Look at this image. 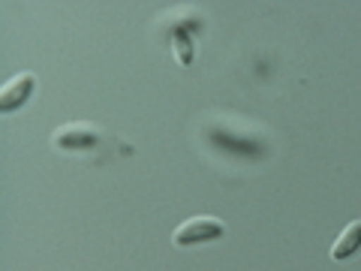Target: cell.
<instances>
[{
    "mask_svg": "<svg viewBox=\"0 0 361 271\" xmlns=\"http://www.w3.org/2000/svg\"><path fill=\"white\" fill-rule=\"evenodd\" d=\"M358 251H361V220H353L337 235V241L331 247V259L334 263H343V259H353Z\"/></svg>",
    "mask_w": 361,
    "mask_h": 271,
    "instance_id": "6",
    "label": "cell"
},
{
    "mask_svg": "<svg viewBox=\"0 0 361 271\" xmlns=\"http://www.w3.org/2000/svg\"><path fill=\"white\" fill-rule=\"evenodd\" d=\"M54 145L61 151H87L97 145V130L87 124H66L54 133Z\"/></svg>",
    "mask_w": 361,
    "mask_h": 271,
    "instance_id": "3",
    "label": "cell"
},
{
    "mask_svg": "<svg viewBox=\"0 0 361 271\" xmlns=\"http://www.w3.org/2000/svg\"><path fill=\"white\" fill-rule=\"evenodd\" d=\"M223 232H226V226L217 217H190L187 223H180L175 229L172 241L175 247H196L205 241H217Z\"/></svg>",
    "mask_w": 361,
    "mask_h": 271,
    "instance_id": "1",
    "label": "cell"
},
{
    "mask_svg": "<svg viewBox=\"0 0 361 271\" xmlns=\"http://www.w3.org/2000/svg\"><path fill=\"white\" fill-rule=\"evenodd\" d=\"M208 139L217 145L220 151L229 154H241V157H262V145L253 139H238V136L226 133V130H208Z\"/></svg>",
    "mask_w": 361,
    "mask_h": 271,
    "instance_id": "4",
    "label": "cell"
},
{
    "mask_svg": "<svg viewBox=\"0 0 361 271\" xmlns=\"http://www.w3.org/2000/svg\"><path fill=\"white\" fill-rule=\"evenodd\" d=\"M33 88H37V76L33 73H21L0 90V112H16L33 97Z\"/></svg>",
    "mask_w": 361,
    "mask_h": 271,
    "instance_id": "2",
    "label": "cell"
},
{
    "mask_svg": "<svg viewBox=\"0 0 361 271\" xmlns=\"http://www.w3.org/2000/svg\"><path fill=\"white\" fill-rule=\"evenodd\" d=\"M190 25L193 21H180V25H172L169 28V40H172V49L178 54V64L190 66L196 58V45H193V33H190Z\"/></svg>",
    "mask_w": 361,
    "mask_h": 271,
    "instance_id": "5",
    "label": "cell"
}]
</instances>
